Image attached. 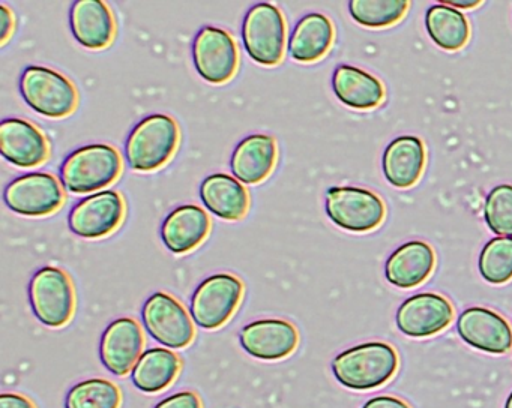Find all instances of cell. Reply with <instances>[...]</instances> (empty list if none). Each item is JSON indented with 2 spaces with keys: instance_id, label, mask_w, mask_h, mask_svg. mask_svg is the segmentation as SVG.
Instances as JSON below:
<instances>
[{
  "instance_id": "obj_1",
  "label": "cell",
  "mask_w": 512,
  "mask_h": 408,
  "mask_svg": "<svg viewBox=\"0 0 512 408\" xmlns=\"http://www.w3.org/2000/svg\"><path fill=\"white\" fill-rule=\"evenodd\" d=\"M181 143V129L175 117L155 113L134 125L124 144L128 167L139 173L163 168L175 156Z\"/></svg>"
},
{
  "instance_id": "obj_2",
  "label": "cell",
  "mask_w": 512,
  "mask_h": 408,
  "mask_svg": "<svg viewBox=\"0 0 512 408\" xmlns=\"http://www.w3.org/2000/svg\"><path fill=\"white\" fill-rule=\"evenodd\" d=\"M122 174V158L115 146L92 143L65 156L59 167L62 186L70 194H95L109 189Z\"/></svg>"
},
{
  "instance_id": "obj_3",
  "label": "cell",
  "mask_w": 512,
  "mask_h": 408,
  "mask_svg": "<svg viewBox=\"0 0 512 408\" xmlns=\"http://www.w3.org/2000/svg\"><path fill=\"white\" fill-rule=\"evenodd\" d=\"M331 369L335 380L347 389H376L394 377L398 354L386 342H365L337 354Z\"/></svg>"
},
{
  "instance_id": "obj_4",
  "label": "cell",
  "mask_w": 512,
  "mask_h": 408,
  "mask_svg": "<svg viewBox=\"0 0 512 408\" xmlns=\"http://www.w3.org/2000/svg\"><path fill=\"white\" fill-rule=\"evenodd\" d=\"M19 90L23 101L35 113L49 119H65L79 105L76 84L49 66H26L20 75Z\"/></svg>"
},
{
  "instance_id": "obj_5",
  "label": "cell",
  "mask_w": 512,
  "mask_h": 408,
  "mask_svg": "<svg viewBox=\"0 0 512 408\" xmlns=\"http://www.w3.org/2000/svg\"><path fill=\"white\" fill-rule=\"evenodd\" d=\"M241 38L248 57L257 65H280L289 41L283 11L269 2L250 6L242 20Z\"/></svg>"
},
{
  "instance_id": "obj_6",
  "label": "cell",
  "mask_w": 512,
  "mask_h": 408,
  "mask_svg": "<svg viewBox=\"0 0 512 408\" xmlns=\"http://www.w3.org/2000/svg\"><path fill=\"white\" fill-rule=\"evenodd\" d=\"M28 297L35 317L50 329H61L73 318L76 291L70 275L61 267H40L29 281Z\"/></svg>"
},
{
  "instance_id": "obj_7",
  "label": "cell",
  "mask_w": 512,
  "mask_h": 408,
  "mask_svg": "<svg viewBox=\"0 0 512 408\" xmlns=\"http://www.w3.org/2000/svg\"><path fill=\"white\" fill-rule=\"evenodd\" d=\"M244 297V282L233 273H215L203 279L191 296L196 326L217 330L233 317Z\"/></svg>"
},
{
  "instance_id": "obj_8",
  "label": "cell",
  "mask_w": 512,
  "mask_h": 408,
  "mask_svg": "<svg viewBox=\"0 0 512 408\" xmlns=\"http://www.w3.org/2000/svg\"><path fill=\"white\" fill-rule=\"evenodd\" d=\"M325 210L337 227L367 233L382 224L386 209L382 198L358 186H332L325 194Z\"/></svg>"
},
{
  "instance_id": "obj_9",
  "label": "cell",
  "mask_w": 512,
  "mask_h": 408,
  "mask_svg": "<svg viewBox=\"0 0 512 408\" xmlns=\"http://www.w3.org/2000/svg\"><path fill=\"white\" fill-rule=\"evenodd\" d=\"M11 212L28 218H44L61 209L65 201L61 180L46 171H31L14 177L4 189Z\"/></svg>"
},
{
  "instance_id": "obj_10",
  "label": "cell",
  "mask_w": 512,
  "mask_h": 408,
  "mask_svg": "<svg viewBox=\"0 0 512 408\" xmlns=\"http://www.w3.org/2000/svg\"><path fill=\"white\" fill-rule=\"evenodd\" d=\"M143 324L152 339L170 350H182L194 341L196 329L185 306L166 291L151 294L143 303Z\"/></svg>"
},
{
  "instance_id": "obj_11",
  "label": "cell",
  "mask_w": 512,
  "mask_h": 408,
  "mask_svg": "<svg viewBox=\"0 0 512 408\" xmlns=\"http://www.w3.org/2000/svg\"><path fill=\"white\" fill-rule=\"evenodd\" d=\"M193 65L209 84L229 83L239 68V48L235 38L218 26L200 27L191 44Z\"/></svg>"
},
{
  "instance_id": "obj_12",
  "label": "cell",
  "mask_w": 512,
  "mask_h": 408,
  "mask_svg": "<svg viewBox=\"0 0 512 408\" xmlns=\"http://www.w3.org/2000/svg\"><path fill=\"white\" fill-rule=\"evenodd\" d=\"M125 200L115 189H104L77 201L68 213L71 233L82 239H104L124 222Z\"/></svg>"
},
{
  "instance_id": "obj_13",
  "label": "cell",
  "mask_w": 512,
  "mask_h": 408,
  "mask_svg": "<svg viewBox=\"0 0 512 408\" xmlns=\"http://www.w3.org/2000/svg\"><path fill=\"white\" fill-rule=\"evenodd\" d=\"M239 344L254 359L278 362L295 353L299 332L295 324L283 318H262L242 327Z\"/></svg>"
},
{
  "instance_id": "obj_14",
  "label": "cell",
  "mask_w": 512,
  "mask_h": 408,
  "mask_svg": "<svg viewBox=\"0 0 512 408\" xmlns=\"http://www.w3.org/2000/svg\"><path fill=\"white\" fill-rule=\"evenodd\" d=\"M145 348V333L136 318L113 320L100 339V360L110 374L125 377L131 374Z\"/></svg>"
},
{
  "instance_id": "obj_15",
  "label": "cell",
  "mask_w": 512,
  "mask_h": 408,
  "mask_svg": "<svg viewBox=\"0 0 512 408\" xmlns=\"http://www.w3.org/2000/svg\"><path fill=\"white\" fill-rule=\"evenodd\" d=\"M454 308L446 297L436 293L410 296L398 306L395 323L403 335L428 338L451 324Z\"/></svg>"
},
{
  "instance_id": "obj_16",
  "label": "cell",
  "mask_w": 512,
  "mask_h": 408,
  "mask_svg": "<svg viewBox=\"0 0 512 408\" xmlns=\"http://www.w3.org/2000/svg\"><path fill=\"white\" fill-rule=\"evenodd\" d=\"M0 153L19 168H37L50 158V141L43 131L22 117L0 123Z\"/></svg>"
},
{
  "instance_id": "obj_17",
  "label": "cell",
  "mask_w": 512,
  "mask_h": 408,
  "mask_svg": "<svg viewBox=\"0 0 512 408\" xmlns=\"http://www.w3.org/2000/svg\"><path fill=\"white\" fill-rule=\"evenodd\" d=\"M457 332L470 347L490 354L508 353L512 347V330L508 321L482 306L464 309L457 318Z\"/></svg>"
},
{
  "instance_id": "obj_18",
  "label": "cell",
  "mask_w": 512,
  "mask_h": 408,
  "mask_svg": "<svg viewBox=\"0 0 512 408\" xmlns=\"http://www.w3.org/2000/svg\"><path fill=\"white\" fill-rule=\"evenodd\" d=\"M278 161V144L269 134H250L242 138L230 156V171L244 185L265 182Z\"/></svg>"
},
{
  "instance_id": "obj_19",
  "label": "cell",
  "mask_w": 512,
  "mask_h": 408,
  "mask_svg": "<svg viewBox=\"0 0 512 408\" xmlns=\"http://www.w3.org/2000/svg\"><path fill=\"white\" fill-rule=\"evenodd\" d=\"M211 228V218L203 207L182 204L164 218L160 228L161 242L172 254H188L205 242Z\"/></svg>"
},
{
  "instance_id": "obj_20",
  "label": "cell",
  "mask_w": 512,
  "mask_h": 408,
  "mask_svg": "<svg viewBox=\"0 0 512 408\" xmlns=\"http://www.w3.org/2000/svg\"><path fill=\"white\" fill-rule=\"evenodd\" d=\"M70 29L82 47L100 51L112 45L118 24L103 0H79L71 5Z\"/></svg>"
},
{
  "instance_id": "obj_21",
  "label": "cell",
  "mask_w": 512,
  "mask_h": 408,
  "mask_svg": "<svg viewBox=\"0 0 512 408\" xmlns=\"http://www.w3.org/2000/svg\"><path fill=\"white\" fill-rule=\"evenodd\" d=\"M199 197L205 209L223 221H241L250 209V192L226 173L206 176L200 183Z\"/></svg>"
},
{
  "instance_id": "obj_22",
  "label": "cell",
  "mask_w": 512,
  "mask_h": 408,
  "mask_svg": "<svg viewBox=\"0 0 512 408\" xmlns=\"http://www.w3.org/2000/svg\"><path fill=\"white\" fill-rule=\"evenodd\" d=\"M436 254L427 242L410 240L398 246L385 263V276L394 287L415 288L430 278Z\"/></svg>"
},
{
  "instance_id": "obj_23",
  "label": "cell",
  "mask_w": 512,
  "mask_h": 408,
  "mask_svg": "<svg viewBox=\"0 0 512 408\" xmlns=\"http://www.w3.org/2000/svg\"><path fill=\"white\" fill-rule=\"evenodd\" d=\"M334 24L320 12L299 18L287 41V51L295 62L314 63L326 56L334 42Z\"/></svg>"
},
{
  "instance_id": "obj_24",
  "label": "cell",
  "mask_w": 512,
  "mask_h": 408,
  "mask_svg": "<svg viewBox=\"0 0 512 408\" xmlns=\"http://www.w3.org/2000/svg\"><path fill=\"white\" fill-rule=\"evenodd\" d=\"M425 167V146L415 135H401L386 146L382 170L395 188H410L418 182Z\"/></svg>"
},
{
  "instance_id": "obj_25",
  "label": "cell",
  "mask_w": 512,
  "mask_h": 408,
  "mask_svg": "<svg viewBox=\"0 0 512 408\" xmlns=\"http://www.w3.org/2000/svg\"><path fill=\"white\" fill-rule=\"evenodd\" d=\"M332 90L338 101L353 110H371L385 98L379 78L352 65H338L332 74Z\"/></svg>"
},
{
  "instance_id": "obj_26",
  "label": "cell",
  "mask_w": 512,
  "mask_h": 408,
  "mask_svg": "<svg viewBox=\"0 0 512 408\" xmlns=\"http://www.w3.org/2000/svg\"><path fill=\"white\" fill-rule=\"evenodd\" d=\"M181 357L170 348L154 347L143 351L131 371V381L140 392L158 393L172 386L181 372Z\"/></svg>"
},
{
  "instance_id": "obj_27",
  "label": "cell",
  "mask_w": 512,
  "mask_h": 408,
  "mask_svg": "<svg viewBox=\"0 0 512 408\" xmlns=\"http://www.w3.org/2000/svg\"><path fill=\"white\" fill-rule=\"evenodd\" d=\"M425 29L434 44L448 51L463 48L470 36L469 21L463 12L445 3L428 8Z\"/></svg>"
},
{
  "instance_id": "obj_28",
  "label": "cell",
  "mask_w": 512,
  "mask_h": 408,
  "mask_svg": "<svg viewBox=\"0 0 512 408\" xmlns=\"http://www.w3.org/2000/svg\"><path fill=\"white\" fill-rule=\"evenodd\" d=\"M65 408H119L122 393L118 384L106 378H88L74 384L65 395Z\"/></svg>"
},
{
  "instance_id": "obj_29",
  "label": "cell",
  "mask_w": 512,
  "mask_h": 408,
  "mask_svg": "<svg viewBox=\"0 0 512 408\" xmlns=\"http://www.w3.org/2000/svg\"><path fill=\"white\" fill-rule=\"evenodd\" d=\"M409 2L403 0H352L349 12L353 20L370 29L392 26L406 14Z\"/></svg>"
},
{
  "instance_id": "obj_30",
  "label": "cell",
  "mask_w": 512,
  "mask_h": 408,
  "mask_svg": "<svg viewBox=\"0 0 512 408\" xmlns=\"http://www.w3.org/2000/svg\"><path fill=\"white\" fill-rule=\"evenodd\" d=\"M482 278L500 285L512 278V237H494L485 243L478 258Z\"/></svg>"
},
{
  "instance_id": "obj_31",
  "label": "cell",
  "mask_w": 512,
  "mask_h": 408,
  "mask_svg": "<svg viewBox=\"0 0 512 408\" xmlns=\"http://www.w3.org/2000/svg\"><path fill=\"white\" fill-rule=\"evenodd\" d=\"M487 227L499 237H512V185H497L488 192L484 206Z\"/></svg>"
},
{
  "instance_id": "obj_32",
  "label": "cell",
  "mask_w": 512,
  "mask_h": 408,
  "mask_svg": "<svg viewBox=\"0 0 512 408\" xmlns=\"http://www.w3.org/2000/svg\"><path fill=\"white\" fill-rule=\"evenodd\" d=\"M154 408H203L202 399L193 390H182L161 399Z\"/></svg>"
},
{
  "instance_id": "obj_33",
  "label": "cell",
  "mask_w": 512,
  "mask_h": 408,
  "mask_svg": "<svg viewBox=\"0 0 512 408\" xmlns=\"http://www.w3.org/2000/svg\"><path fill=\"white\" fill-rule=\"evenodd\" d=\"M0 44L5 45L14 33V12L5 3L0 5Z\"/></svg>"
},
{
  "instance_id": "obj_34",
  "label": "cell",
  "mask_w": 512,
  "mask_h": 408,
  "mask_svg": "<svg viewBox=\"0 0 512 408\" xmlns=\"http://www.w3.org/2000/svg\"><path fill=\"white\" fill-rule=\"evenodd\" d=\"M362 408H412L403 399L395 398V396L380 395L368 399Z\"/></svg>"
},
{
  "instance_id": "obj_35",
  "label": "cell",
  "mask_w": 512,
  "mask_h": 408,
  "mask_svg": "<svg viewBox=\"0 0 512 408\" xmlns=\"http://www.w3.org/2000/svg\"><path fill=\"white\" fill-rule=\"evenodd\" d=\"M0 408H37L28 396L16 392L0 395Z\"/></svg>"
},
{
  "instance_id": "obj_36",
  "label": "cell",
  "mask_w": 512,
  "mask_h": 408,
  "mask_svg": "<svg viewBox=\"0 0 512 408\" xmlns=\"http://www.w3.org/2000/svg\"><path fill=\"white\" fill-rule=\"evenodd\" d=\"M479 3L481 2H476V0H448V2H445V5L455 9H470L478 6Z\"/></svg>"
},
{
  "instance_id": "obj_37",
  "label": "cell",
  "mask_w": 512,
  "mask_h": 408,
  "mask_svg": "<svg viewBox=\"0 0 512 408\" xmlns=\"http://www.w3.org/2000/svg\"><path fill=\"white\" fill-rule=\"evenodd\" d=\"M505 408H512V392L509 393L508 399H506Z\"/></svg>"
}]
</instances>
